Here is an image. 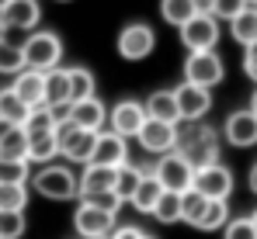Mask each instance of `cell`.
I'll use <instances>...</instances> for the list:
<instances>
[{"label":"cell","mask_w":257,"mask_h":239,"mask_svg":"<svg viewBox=\"0 0 257 239\" xmlns=\"http://www.w3.org/2000/svg\"><path fill=\"white\" fill-rule=\"evenodd\" d=\"M198 11H195V4L191 0H160V18L174 25V28H181L188 18H195Z\"/></svg>","instance_id":"30"},{"label":"cell","mask_w":257,"mask_h":239,"mask_svg":"<svg viewBox=\"0 0 257 239\" xmlns=\"http://www.w3.org/2000/svg\"><path fill=\"white\" fill-rule=\"evenodd\" d=\"M205 204H209V198H202L195 187L181 191V222H188V225H198V218H202Z\"/></svg>","instance_id":"33"},{"label":"cell","mask_w":257,"mask_h":239,"mask_svg":"<svg viewBox=\"0 0 257 239\" xmlns=\"http://www.w3.org/2000/svg\"><path fill=\"white\" fill-rule=\"evenodd\" d=\"M136 139H139V146H143L146 153L164 156V153H171L174 142H177V125H171V121H157V118H146V121H143V128L136 132Z\"/></svg>","instance_id":"13"},{"label":"cell","mask_w":257,"mask_h":239,"mask_svg":"<svg viewBox=\"0 0 257 239\" xmlns=\"http://www.w3.org/2000/svg\"><path fill=\"white\" fill-rule=\"evenodd\" d=\"M21 52H25V70H56L59 59H63V39L56 32H35L32 39L21 42Z\"/></svg>","instance_id":"2"},{"label":"cell","mask_w":257,"mask_h":239,"mask_svg":"<svg viewBox=\"0 0 257 239\" xmlns=\"http://www.w3.org/2000/svg\"><path fill=\"white\" fill-rule=\"evenodd\" d=\"M139 180H143V173H139L136 166H128V163H125V166L115 170V187H111V191L118 194V201H128V198H132V191L139 187Z\"/></svg>","instance_id":"36"},{"label":"cell","mask_w":257,"mask_h":239,"mask_svg":"<svg viewBox=\"0 0 257 239\" xmlns=\"http://www.w3.org/2000/svg\"><path fill=\"white\" fill-rule=\"evenodd\" d=\"M66 77H70V101H84V97H94V90H97V80H94V73H90L87 66H73V70H66Z\"/></svg>","instance_id":"27"},{"label":"cell","mask_w":257,"mask_h":239,"mask_svg":"<svg viewBox=\"0 0 257 239\" xmlns=\"http://www.w3.org/2000/svg\"><path fill=\"white\" fill-rule=\"evenodd\" d=\"M226 222H229V204H226V201H209L195 229H202V232H219Z\"/></svg>","instance_id":"29"},{"label":"cell","mask_w":257,"mask_h":239,"mask_svg":"<svg viewBox=\"0 0 257 239\" xmlns=\"http://www.w3.org/2000/svg\"><path fill=\"white\" fill-rule=\"evenodd\" d=\"M77 198H80V204H94V208H104V211H115V215L122 208L115 191H87V194H77Z\"/></svg>","instance_id":"37"},{"label":"cell","mask_w":257,"mask_h":239,"mask_svg":"<svg viewBox=\"0 0 257 239\" xmlns=\"http://www.w3.org/2000/svg\"><path fill=\"white\" fill-rule=\"evenodd\" d=\"M32 184L49 201H73L77 198V173L70 166H59V163H45L42 170L32 177Z\"/></svg>","instance_id":"3"},{"label":"cell","mask_w":257,"mask_h":239,"mask_svg":"<svg viewBox=\"0 0 257 239\" xmlns=\"http://www.w3.org/2000/svg\"><path fill=\"white\" fill-rule=\"evenodd\" d=\"M59 156V146H56V132H49V135H28V153L25 159L28 163H52V159Z\"/></svg>","instance_id":"24"},{"label":"cell","mask_w":257,"mask_h":239,"mask_svg":"<svg viewBox=\"0 0 257 239\" xmlns=\"http://www.w3.org/2000/svg\"><path fill=\"white\" fill-rule=\"evenodd\" d=\"M25 70V52L18 42H11L7 35H0V77H18Z\"/></svg>","instance_id":"25"},{"label":"cell","mask_w":257,"mask_h":239,"mask_svg":"<svg viewBox=\"0 0 257 239\" xmlns=\"http://www.w3.org/2000/svg\"><path fill=\"white\" fill-rule=\"evenodd\" d=\"M143 108H146V118L171 121V125L181 121V115H177V101H174V90H157V94H150Z\"/></svg>","instance_id":"21"},{"label":"cell","mask_w":257,"mask_h":239,"mask_svg":"<svg viewBox=\"0 0 257 239\" xmlns=\"http://www.w3.org/2000/svg\"><path fill=\"white\" fill-rule=\"evenodd\" d=\"M243 73L257 83V39L250 45H243Z\"/></svg>","instance_id":"41"},{"label":"cell","mask_w":257,"mask_h":239,"mask_svg":"<svg viewBox=\"0 0 257 239\" xmlns=\"http://www.w3.org/2000/svg\"><path fill=\"white\" fill-rule=\"evenodd\" d=\"M247 7V0H212V14L215 21H229V18H236L240 11Z\"/></svg>","instance_id":"40"},{"label":"cell","mask_w":257,"mask_h":239,"mask_svg":"<svg viewBox=\"0 0 257 239\" xmlns=\"http://www.w3.org/2000/svg\"><path fill=\"white\" fill-rule=\"evenodd\" d=\"M115 45H118V56H122V59H128V63H143V59L157 49V35H153L150 25L132 21V25H125V28L118 32Z\"/></svg>","instance_id":"6"},{"label":"cell","mask_w":257,"mask_h":239,"mask_svg":"<svg viewBox=\"0 0 257 239\" xmlns=\"http://www.w3.org/2000/svg\"><path fill=\"white\" fill-rule=\"evenodd\" d=\"M160 194H164V187H160V180L153 177V173H143V180H139V187L132 191V198H128V204H136V211H153V204L160 201Z\"/></svg>","instance_id":"22"},{"label":"cell","mask_w":257,"mask_h":239,"mask_svg":"<svg viewBox=\"0 0 257 239\" xmlns=\"http://www.w3.org/2000/svg\"><path fill=\"white\" fill-rule=\"evenodd\" d=\"M191 187L209 201H226L233 194V170L222 166V163H209L202 170H195L191 177Z\"/></svg>","instance_id":"7"},{"label":"cell","mask_w":257,"mask_h":239,"mask_svg":"<svg viewBox=\"0 0 257 239\" xmlns=\"http://www.w3.org/2000/svg\"><path fill=\"white\" fill-rule=\"evenodd\" d=\"M94 142H97V132H87V128H77L70 121H59L56 125V146L59 153L70 159V163H90V153H94Z\"/></svg>","instance_id":"4"},{"label":"cell","mask_w":257,"mask_h":239,"mask_svg":"<svg viewBox=\"0 0 257 239\" xmlns=\"http://www.w3.org/2000/svg\"><path fill=\"white\" fill-rule=\"evenodd\" d=\"M191 4H195L198 14H209V11H212V0H191Z\"/></svg>","instance_id":"43"},{"label":"cell","mask_w":257,"mask_h":239,"mask_svg":"<svg viewBox=\"0 0 257 239\" xmlns=\"http://www.w3.org/2000/svg\"><path fill=\"white\" fill-rule=\"evenodd\" d=\"M4 7H7V0H0V11H4Z\"/></svg>","instance_id":"48"},{"label":"cell","mask_w":257,"mask_h":239,"mask_svg":"<svg viewBox=\"0 0 257 239\" xmlns=\"http://www.w3.org/2000/svg\"><path fill=\"white\" fill-rule=\"evenodd\" d=\"M11 128H14V125H11V121H4V118H0V139H4V135H7V132H11Z\"/></svg>","instance_id":"45"},{"label":"cell","mask_w":257,"mask_h":239,"mask_svg":"<svg viewBox=\"0 0 257 239\" xmlns=\"http://www.w3.org/2000/svg\"><path fill=\"white\" fill-rule=\"evenodd\" d=\"M222 236L226 239H257V232H254V225H250V218H229L222 225Z\"/></svg>","instance_id":"39"},{"label":"cell","mask_w":257,"mask_h":239,"mask_svg":"<svg viewBox=\"0 0 257 239\" xmlns=\"http://www.w3.org/2000/svg\"><path fill=\"white\" fill-rule=\"evenodd\" d=\"M66 121L77 125V128H87V132H101L104 121H108V108H104V101H97V97H84V101H73V104H70Z\"/></svg>","instance_id":"17"},{"label":"cell","mask_w":257,"mask_h":239,"mask_svg":"<svg viewBox=\"0 0 257 239\" xmlns=\"http://www.w3.org/2000/svg\"><path fill=\"white\" fill-rule=\"evenodd\" d=\"M111 239H143V232H139L136 225H122V229H118Z\"/></svg>","instance_id":"42"},{"label":"cell","mask_w":257,"mask_h":239,"mask_svg":"<svg viewBox=\"0 0 257 239\" xmlns=\"http://www.w3.org/2000/svg\"><path fill=\"white\" fill-rule=\"evenodd\" d=\"M250 225H254V232H257V211H254V215H250Z\"/></svg>","instance_id":"47"},{"label":"cell","mask_w":257,"mask_h":239,"mask_svg":"<svg viewBox=\"0 0 257 239\" xmlns=\"http://www.w3.org/2000/svg\"><path fill=\"white\" fill-rule=\"evenodd\" d=\"M222 77H226V66L215 56V49H209V52H188V59H184V83L212 90L215 83H222Z\"/></svg>","instance_id":"5"},{"label":"cell","mask_w":257,"mask_h":239,"mask_svg":"<svg viewBox=\"0 0 257 239\" xmlns=\"http://www.w3.org/2000/svg\"><path fill=\"white\" fill-rule=\"evenodd\" d=\"M174 101H177V115H181V121H202L209 111H212V90L195 87V83L174 87Z\"/></svg>","instance_id":"11"},{"label":"cell","mask_w":257,"mask_h":239,"mask_svg":"<svg viewBox=\"0 0 257 239\" xmlns=\"http://www.w3.org/2000/svg\"><path fill=\"white\" fill-rule=\"evenodd\" d=\"M174 149L191 163V170H202L209 163H219V139L209 125L202 121H184V128H177V142Z\"/></svg>","instance_id":"1"},{"label":"cell","mask_w":257,"mask_h":239,"mask_svg":"<svg viewBox=\"0 0 257 239\" xmlns=\"http://www.w3.org/2000/svg\"><path fill=\"white\" fill-rule=\"evenodd\" d=\"M250 111H254V115H257V90H254V94H250Z\"/></svg>","instance_id":"46"},{"label":"cell","mask_w":257,"mask_h":239,"mask_svg":"<svg viewBox=\"0 0 257 239\" xmlns=\"http://www.w3.org/2000/svg\"><path fill=\"white\" fill-rule=\"evenodd\" d=\"M28 111H32V108H28V104L11 90V87H4V90H0V118H4V121H11V125H25Z\"/></svg>","instance_id":"26"},{"label":"cell","mask_w":257,"mask_h":239,"mask_svg":"<svg viewBox=\"0 0 257 239\" xmlns=\"http://www.w3.org/2000/svg\"><path fill=\"white\" fill-rule=\"evenodd\" d=\"M42 18L39 0H7V7L0 11V35L7 32H32Z\"/></svg>","instance_id":"12"},{"label":"cell","mask_w":257,"mask_h":239,"mask_svg":"<svg viewBox=\"0 0 257 239\" xmlns=\"http://www.w3.org/2000/svg\"><path fill=\"white\" fill-rule=\"evenodd\" d=\"M25 232V211H0V239H18Z\"/></svg>","instance_id":"38"},{"label":"cell","mask_w":257,"mask_h":239,"mask_svg":"<svg viewBox=\"0 0 257 239\" xmlns=\"http://www.w3.org/2000/svg\"><path fill=\"white\" fill-rule=\"evenodd\" d=\"M222 135H226V142L236 146V149L257 146V115L250 111V108L233 111V115L226 118V125H222Z\"/></svg>","instance_id":"14"},{"label":"cell","mask_w":257,"mask_h":239,"mask_svg":"<svg viewBox=\"0 0 257 239\" xmlns=\"http://www.w3.org/2000/svg\"><path fill=\"white\" fill-rule=\"evenodd\" d=\"M42 87H45V101L49 108H59V104H73L70 101V77H66V70H45L42 73Z\"/></svg>","instance_id":"19"},{"label":"cell","mask_w":257,"mask_h":239,"mask_svg":"<svg viewBox=\"0 0 257 239\" xmlns=\"http://www.w3.org/2000/svg\"><path fill=\"white\" fill-rule=\"evenodd\" d=\"M108 239H111V236H108Z\"/></svg>","instance_id":"51"},{"label":"cell","mask_w":257,"mask_h":239,"mask_svg":"<svg viewBox=\"0 0 257 239\" xmlns=\"http://www.w3.org/2000/svg\"><path fill=\"white\" fill-rule=\"evenodd\" d=\"M111 187H115V166L87 163L84 173L77 177V194H87V191H111Z\"/></svg>","instance_id":"20"},{"label":"cell","mask_w":257,"mask_h":239,"mask_svg":"<svg viewBox=\"0 0 257 239\" xmlns=\"http://www.w3.org/2000/svg\"><path fill=\"white\" fill-rule=\"evenodd\" d=\"M73 229L80 239H108L115 232V211L94 208V204H80L73 215Z\"/></svg>","instance_id":"10"},{"label":"cell","mask_w":257,"mask_h":239,"mask_svg":"<svg viewBox=\"0 0 257 239\" xmlns=\"http://www.w3.org/2000/svg\"><path fill=\"white\" fill-rule=\"evenodd\" d=\"M250 191H254V194H257V163H254V166H250Z\"/></svg>","instance_id":"44"},{"label":"cell","mask_w":257,"mask_h":239,"mask_svg":"<svg viewBox=\"0 0 257 239\" xmlns=\"http://www.w3.org/2000/svg\"><path fill=\"white\" fill-rule=\"evenodd\" d=\"M177 32H181V42H184L188 52H209L219 42V21H215L212 14H195Z\"/></svg>","instance_id":"8"},{"label":"cell","mask_w":257,"mask_h":239,"mask_svg":"<svg viewBox=\"0 0 257 239\" xmlns=\"http://www.w3.org/2000/svg\"><path fill=\"white\" fill-rule=\"evenodd\" d=\"M143 121H146V108H143L139 101H118V104L108 111L111 132L122 135V139H136V132L143 128Z\"/></svg>","instance_id":"16"},{"label":"cell","mask_w":257,"mask_h":239,"mask_svg":"<svg viewBox=\"0 0 257 239\" xmlns=\"http://www.w3.org/2000/svg\"><path fill=\"white\" fill-rule=\"evenodd\" d=\"M90 163L97 166H125L128 163V139L115 135L111 128L108 132H97V142H94V153H90Z\"/></svg>","instance_id":"15"},{"label":"cell","mask_w":257,"mask_h":239,"mask_svg":"<svg viewBox=\"0 0 257 239\" xmlns=\"http://www.w3.org/2000/svg\"><path fill=\"white\" fill-rule=\"evenodd\" d=\"M153 177L160 180V187H164V191L181 194V191H188V187H191L195 170H191V163L181 156V153H164L160 163H157V170H153Z\"/></svg>","instance_id":"9"},{"label":"cell","mask_w":257,"mask_h":239,"mask_svg":"<svg viewBox=\"0 0 257 239\" xmlns=\"http://www.w3.org/2000/svg\"><path fill=\"white\" fill-rule=\"evenodd\" d=\"M247 4H250V7H257V0H247Z\"/></svg>","instance_id":"49"},{"label":"cell","mask_w":257,"mask_h":239,"mask_svg":"<svg viewBox=\"0 0 257 239\" xmlns=\"http://www.w3.org/2000/svg\"><path fill=\"white\" fill-rule=\"evenodd\" d=\"M32 163L28 159H7L0 156V184H28V177H32V170H28Z\"/></svg>","instance_id":"35"},{"label":"cell","mask_w":257,"mask_h":239,"mask_svg":"<svg viewBox=\"0 0 257 239\" xmlns=\"http://www.w3.org/2000/svg\"><path fill=\"white\" fill-rule=\"evenodd\" d=\"M143 239H150V236H143Z\"/></svg>","instance_id":"50"},{"label":"cell","mask_w":257,"mask_h":239,"mask_svg":"<svg viewBox=\"0 0 257 239\" xmlns=\"http://www.w3.org/2000/svg\"><path fill=\"white\" fill-rule=\"evenodd\" d=\"M11 90H14L28 108H39L45 101V87H42V73H39V70H21V73L14 77V83H11Z\"/></svg>","instance_id":"18"},{"label":"cell","mask_w":257,"mask_h":239,"mask_svg":"<svg viewBox=\"0 0 257 239\" xmlns=\"http://www.w3.org/2000/svg\"><path fill=\"white\" fill-rule=\"evenodd\" d=\"M25 153H28V132H25L21 125H14V128L0 139V156H7V159H25Z\"/></svg>","instance_id":"32"},{"label":"cell","mask_w":257,"mask_h":239,"mask_svg":"<svg viewBox=\"0 0 257 239\" xmlns=\"http://www.w3.org/2000/svg\"><path fill=\"white\" fill-rule=\"evenodd\" d=\"M157 222H164V225H174V222H181V194H174V191H164L160 201L153 204V211H150Z\"/></svg>","instance_id":"31"},{"label":"cell","mask_w":257,"mask_h":239,"mask_svg":"<svg viewBox=\"0 0 257 239\" xmlns=\"http://www.w3.org/2000/svg\"><path fill=\"white\" fill-rule=\"evenodd\" d=\"M28 184H0V211H25Z\"/></svg>","instance_id":"34"},{"label":"cell","mask_w":257,"mask_h":239,"mask_svg":"<svg viewBox=\"0 0 257 239\" xmlns=\"http://www.w3.org/2000/svg\"><path fill=\"white\" fill-rule=\"evenodd\" d=\"M56 125H59V121L52 115V108H49V104H39V108L28 111V118H25L21 128H25L28 135H49V132H56Z\"/></svg>","instance_id":"28"},{"label":"cell","mask_w":257,"mask_h":239,"mask_svg":"<svg viewBox=\"0 0 257 239\" xmlns=\"http://www.w3.org/2000/svg\"><path fill=\"white\" fill-rule=\"evenodd\" d=\"M229 35L240 42V45H250L257 39V7H243L236 18H229Z\"/></svg>","instance_id":"23"}]
</instances>
